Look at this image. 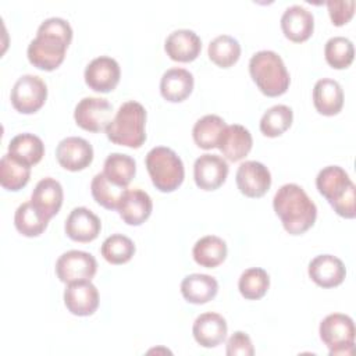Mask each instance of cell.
Masks as SVG:
<instances>
[{"mask_svg":"<svg viewBox=\"0 0 356 356\" xmlns=\"http://www.w3.org/2000/svg\"><path fill=\"white\" fill-rule=\"evenodd\" d=\"M72 40L70 22L60 17L44 19L36 32V38L28 44L29 63L43 71L56 70L65 57V50Z\"/></svg>","mask_w":356,"mask_h":356,"instance_id":"obj_1","label":"cell"},{"mask_svg":"<svg viewBox=\"0 0 356 356\" xmlns=\"http://www.w3.org/2000/svg\"><path fill=\"white\" fill-rule=\"evenodd\" d=\"M273 207L286 232L300 235L316 221L317 207L305 189L296 184L282 185L274 195Z\"/></svg>","mask_w":356,"mask_h":356,"instance_id":"obj_2","label":"cell"},{"mask_svg":"<svg viewBox=\"0 0 356 356\" xmlns=\"http://www.w3.org/2000/svg\"><path fill=\"white\" fill-rule=\"evenodd\" d=\"M145 124V107L135 100H129L120 106L104 132L113 143L138 149L146 140Z\"/></svg>","mask_w":356,"mask_h":356,"instance_id":"obj_3","label":"cell"},{"mask_svg":"<svg viewBox=\"0 0 356 356\" xmlns=\"http://www.w3.org/2000/svg\"><path fill=\"white\" fill-rule=\"evenodd\" d=\"M249 72L257 88L266 96H281L289 88V72L281 56L273 50L254 53L249 61Z\"/></svg>","mask_w":356,"mask_h":356,"instance_id":"obj_4","label":"cell"},{"mask_svg":"<svg viewBox=\"0 0 356 356\" xmlns=\"http://www.w3.org/2000/svg\"><path fill=\"white\" fill-rule=\"evenodd\" d=\"M146 168L153 185L161 192L175 191L184 181L181 157L170 147L156 146L146 154Z\"/></svg>","mask_w":356,"mask_h":356,"instance_id":"obj_5","label":"cell"},{"mask_svg":"<svg viewBox=\"0 0 356 356\" xmlns=\"http://www.w3.org/2000/svg\"><path fill=\"white\" fill-rule=\"evenodd\" d=\"M320 338L327 345L331 356L352 355L355 349V324L353 320L342 313L328 314L320 323Z\"/></svg>","mask_w":356,"mask_h":356,"instance_id":"obj_6","label":"cell"},{"mask_svg":"<svg viewBox=\"0 0 356 356\" xmlns=\"http://www.w3.org/2000/svg\"><path fill=\"white\" fill-rule=\"evenodd\" d=\"M47 86L38 75L26 74L17 79L11 89V104L22 114L36 113L46 102Z\"/></svg>","mask_w":356,"mask_h":356,"instance_id":"obj_7","label":"cell"},{"mask_svg":"<svg viewBox=\"0 0 356 356\" xmlns=\"http://www.w3.org/2000/svg\"><path fill=\"white\" fill-rule=\"evenodd\" d=\"M97 270L96 259L83 250H68L56 261V274L64 284L90 281Z\"/></svg>","mask_w":356,"mask_h":356,"instance_id":"obj_8","label":"cell"},{"mask_svg":"<svg viewBox=\"0 0 356 356\" xmlns=\"http://www.w3.org/2000/svg\"><path fill=\"white\" fill-rule=\"evenodd\" d=\"M113 106L107 99L83 97L74 110V118L78 127L89 132H100L106 129L113 120Z\"/></svg>","mask_w":356,"mask_h":356,"instance_id":"obj_9","label":"cell"},{"mask_svg":"<svg viewBox=\"0 0 356 356\" xmlns=\"http://www.w3.org/2000/svg\"><path fill=\"white\" fill-rule=\"evenodd\" d=\"M238 189L248 197H261L271 186V174L268 168L254 160L243 161L235 175Z\"/></svg>","mask_w":356,"mask_h":356,"instance_id":"obj_10","label":"cell"},{"mask_svg":"<svg viewBox=\"0 0 356 356\" xmlns=\"http://www.w3.org/2000/svg\"><path fill=\"white\" fill-rule=\"evenodd\" d=\"M83 75L85 82L90 89L100 93H108L120 82L121 70L114 58L108 56H100L93 58L86 65Z\"/></svg>","mask_w":356,"mask_h":356,"instance_id":"obj_11","label":"cell"},{"mask_svg":"<svg viewBox=\"0 0 356 356\" xmlns=\"http://www.w3.org/2000/svg\"><path fill=\"white\" fill-rule=\"evenodd\" d=\"M56 157L60 165L68 171H81L93 160L92 145L79 136H68L58 142Z\"/></svg>","mask_w":356,"mask_h":356,"instance_id":"obj_12","label":"cell"},{"mask_svg":"<svg viewBox=\"0 0 356 356\" xmlns=\"http://www.w3.org/2000/svg\"><path fill=\"white\" fill-rule=\"evenodd\" d=\"M228 164L218 154L204 153L193 164V178L203 191H216L227 179Z\"/></svg>","mask_w":356,"mask_h":356,"instance_id":"obj_13","label":"cell"},{"mask_svg":"<svg viewBox=\"0 0 356 356\" xmlns=\"http://www.w3.org/2000/svg\"><path fill=\"white\" fill-rule=\"evenodd\" d=\"M64 303L68 312L75 316H90L99 306L97 288L90 281L67 284L64 291Z\"/></svg>","mask_w":356,"mask_h":356,"instance_id":"obj_14","label":"cell"},{"mask_svg":"<svg viewBox=\"0 0 356 356\" xmlns=\"http://www.w3.org/2000/svg\"><path fill=\"white\" fill-rule=\"evenodd\" d=\"M65 234L76 242H90L97 238L102 229L100 218L86 207H75L65 220Z\"/></svg>","mask_w":356,"mask_h":356,"instance_id":"obj_15","label":"cell"},{"mask_svg":"<svg viewBox=\"0 0 356 356\" xmlns=\"http://www.w3.org/2000/svg\"><path fill=\"white\" fill-rule=\"evenodd\" d=\"M309 277L323 288H334L342 284L346 275L345 264L332 254H318L309 263Z\"/></svg>","mask_w":356,"mask_h":356,"instance_id":"obj_16","label":"cell"},{"mask_svg":"<svg viewBox=\"0 0 356 356\" xmlns=\"http://www.w3.org/2000/svg\"><path fill=\"white\" fill-rule=\"evenodd\" d=\"M281 28L289 40L300 43L312 36L314 29V17L303 6H289L281 17Z\"/></svg>","mask_w":356,"mask_h":356,"instance_id":"obj_17","label":"cell"},{"mask_svg":"<svg viewBox=\"0 0 356 356\" xmlns=\"http://www.w3.org/2000/svg\"><path fill=\"white\" fill-rule=\"evenodd\" d=\"M164 49L171 60L189 63L199 56L202 40L197 33L191 29H175L167 36Z\"/></svg>","mask_w":356,"mask_h":356,"instance_id":"obj_18","label":"cell"},{"mask_svg":"<svg viewBox=\"0 0 356 356\" xmlns=\"http://www.w3.org/2000/svg\"><path fill=\"white\" fill-rule=\"evenodd\" d=\"M227 330L225 318L213 312L197 316L192 327L196 342L203 348H214L220 345L227 337Z\"/></svg>","mask_w":356,"mask_h":356,"instance_id":"obj_19","label":"cell"},{"mask_svg":"<svg viewBox=\"0 0 356 356\" xmlns=\"http://www.w3.org/2000/svg\"><path fill=\"white\" fill-rule=\"evenodd\" d=\"M63 197L64 193L61 184L51 177H46L36 184L31 202L42 216L50 220L61 209Z\"/></svg>","mask_w":356,"mask_h":356,"instance_id":"obj_20","label":"cell"},{"mask_svg":"<svg viewBox=\"0 0 356 356\" xmlns=\"http://www.w3.org/2000/svg\"><path fill=\"white\" fill-rule=\"evenodd\" d=\"M152 209L153 202L145 191L131 189L127 191L117 210L128 225H140L150 217Z\"/></svg>","mask_w":356,"mask_h":356,"instance_id":"obj_21","label":"cell"},{"mask_svg":"<svg viewBox=\"0 0 356 356\" xmlns=\"http://www.w3.org/2000/svg\"><path fill=\"white\" fill-rule=\"evenodd\" d=\"M313 103L323 115H335L343 106V90L335 79L321 78L313 88Z\"/></svg>","mask_w":356,"mask_h":356,"instance_id":"obj_22","label":"cell"},{"mask_svg":"<svg viewBox=\"0 0 356 356\" xmlns=\"http://www.w3.org/2000/svg\"><path fill=\"white\" fill-rule=\"evenodd\" d=\"M253 145L252 134L248 128L239 124L227 125L222 134L218 149L222 152L224 157L229 161H239L250 152Z\"/></svg>","mask_w":356,"mask_h":356,"instance_id":"obj_23","label":"cell"},{"mask_svg":"<svg viewBox=\"0 0 356 356\" xmlns=\"http://www.w3.org/2000/svg\"><path fill=\"white\" fill-rule=\"evenodd\" d=\"M193 89V75L185 68H170L167 70L160 81L161 96L172 103L185 100Z\"/></svg>","mask_w":356,"mask_h":356,"instance_id":"obj_24","label":"cell"},{"mask_svg":"<svg viewBox=\"0 0 356 356\" xmlns=\"http://www.w3.org/2000/svg\"><path fill=\"white\" fill-rule=\"evenodd\" d=\"M350 185H353V182L350 181L348 172L339 165L324 167L316 177V186L318 192L328 200V203H332L343 196Z\"/></svg>","mask_w":356,"mask_h":356,"instance_id":"obj_25","label":"cell"},{"mask_svg":"<svg viewBox=\"0 0 356 356\" xmlns=\"http://www.w3.org/2000/svg\"><path fill=\"white\" fill-rule=\"evenodd\" d=\"M218 291V282L209 274H189L181 282V293L186 302L203 305L211 300Z\"/></svg>","mask_w":356,"mask_h":356,"instance_id":"obj_26","label":"cell"},{"mask_svg":"<svg viewBox=\"0 0 356 356\" xmlns=\"http://www.w3.org/2000/svg\"><path fill=\"white\" fill-rule=\"evenodd\" d=\"M31 178V165L11 153H6L0 160V184L7 191L22 189Z\"/></svg>","mask_w":356,"mask_h":356,"instance_id":"obj_27","label":"cell"},{"mask_svg":"<svg viewBox=\"0 0 356 356\" xmlns=\"http://www.w3.org/2000/svg\"><path fill=\"white\" fill-rule=\"evenodd\" d=\"M225 127L227 124L221 117L216 114H207L195 122L192 129L193 140L200 149L204 150L218 147Z\"/></svg>","mask_w":356,"mask_h":356,"instance_id":"obj_28","label":"cell"},{"mask_svg":"<svg viewBox=\"0 0 356 356\" xmlns=\"http://www.w3.org/2000/svg\"><path fill=\"white\" fill-rule=\"evenodd\" d=\"M195 261L206 268H213L221 264L227 257V243L216 235H206L196 241L192 249Z\"/></svg>","mask_w":356,"mask_h":356,"instance_id":"obj_29","label":"cell"},{"mask_svg":"<svg viewBox=\"0 0 356 356\" xmlns=\"http://www.w3.org/2000/svg\"><path fill=\"white\" fill-rule=\"evenodd\" d=\"M136 172L135 160L124 153H111L104 160L103 174L113 184L127 188Z\"/></svg>","mask_w":356,"mask_h":356,"instance_id":"obj_30","label":"cell"},{"mask_svg":"<svg viewBox=\"0 0 356 356\" xmlns=\"http://www.w3.org/2000/svg\"><path fill=\"white\" fill-rule=\"evenodd\" d=\"M8 153L14 154L29 165H33L42 160L44 154V145L42 139L33 134H18L10 140Z\"/></svg>","mask_w":356,"mask_h":356,"instance_id":"obj_31","label":"cell"},{"mask_svg":"<svg viewBox=\"0 0 356 356\" xmlns=\"http://www.w3.org/2000/svg\"><path fill=\"white\" fill-rule=\"evenodd\" d=\"M127 188L118 186L113 184L103 172H99L93 177L90 182V192L93 199L103 207L108 210L118 209L124 195L127 193Z\"/></svg>","mask_w":356,"mask_h":356,"instance_id":"obj_32","label":"cell"},{"mask_svg":"<svg viewBox=\"0 0 356 356\" xmlns=\"http://www.w3.org/2000/svg\"><path fill=\"white\" fill-rule=\"evenodd\" d=\"M14 224L19 234L25 236H38L47 228L49 220L38 211L32 202H25L15 210Z\"/></svg>","mask_w":356,"mask_h":356,"instance_id":"obj_33","label":"cell"},{"mask_svg":"<svg viewBox=\"0 0 356 356\" xmlns=\"http://www.w3.org/2000/svg\"><path fill=\"white\" fill-rule=\"evenodd\" d=\"M209 58L221 68L234 65L241 56L239 42L229 35H220L214 38L207 49Z\"/></svg>","mask_w":356,"mask_h":356,"instance_id":"obj_34","label":"cell"},{"mask_svg":"<svg viewBox=\"0 0 356 356\" xmlns=\"http://www.w3.org/2000/svg\"><path fill=\"white\" fill-rule=\"evenodd\" d=\"M293 111L285 104H275L270 107L260 120V131L268 138L282 135L292 124Z\"/></svg>","mask_w":356,"mask_h":356,"instance_id":"obj_35","label":"cell"},{"mask_svg":"<svg viewBox=\"0 0 356 356\" xmlns=\"http://www.w3.org/2000/svg\"><path fill=\"white\" fill-rule=\"evenodd\" d=\"M270 286V277L264 268L250 267L245 270L238 281V288L245 299L256 300L266 295Z\"/></svg>","mask_w":356,"mask_h":356,"instance_id":"obj_36","label":"cell"},{"mask_svg":"<svg viewBox=\"0 0 356 356\" xmlns=\"http://www.w3.org/2000/svg\"><path fill=\"white\" fill-rule=\"evenodd\" d=\"M100 252L108 263L122 264L132 259L135 253V245L131 238L122 234H113L104 239Z\"/></svg>","mask_w":356,"mask_h":356,"instance_id":"obj_37","label":"cell"},{"mask_svg":"<svg viewBox=\"0 0 356 356\" xmlns=\"http://www.w3.org/2000/svg\"><path fill=\"white\" fill-rule=\"evenodd\" d=\"M327 63L335 70L348 68L355 57V47L352 40L345 36H334L327 40L324 47Z\"/></svg>","mask_w":356,"mask_h":356,"instance_id":"obj_38","label":"cell"},{"mask_svg":"<svg viewBox=\"0 0 356 356\" xmlns=\"http://www.w3.org/2000/svg\"><path fill=\"white\" fill-rule=\"evenodd\" d=\"M327 8L330 18L335 26L345 25L355 13V1L353 0H330L327 1Z\"/></svg>","mask_w":356,"mask_h":356,"instance_id":"obj_39","label":"cell"},{"mask_svg":"<svg viewBox=\"0 0 356 356\" xmlns=\"http://www.w3.org/2000/svg\"><path fill=\"white\" fill-rule=\"evenodd\" d=\"M228 356H253L254 348L250 337L243 331H235L227 341Z\"/></svg>","mask_w":356,"mask_h":356,"instance_id":"obj_40","label":"cell"},{"mask_svg":"<svg viewBox=\"0 0 356 356\" xmlns=\"http://www.w3.org/2000/svg\"><path fill=\"white\" fill-rule=\"evenodd\" d=\"M331 207L337 214L345 218H353L356 216V209H355V184L349 186V189L341 196L338 200L330 203Z\"/></svg>","mask_w":356,"mask_h":356,"instance_id":"obj_41","label":"cell"}]
</instances>
